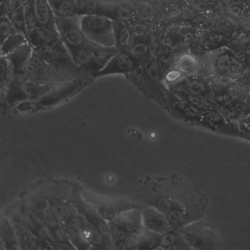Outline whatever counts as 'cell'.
<instances>
[{
  "mask_svg": "<svg viewBox=\"0 0 250 250\" xmlns=\"http://www.w3.org/2000/svg\"><path fill=\"white\" fill-rule=\"evenodd\" d=\"M131 200L142 208L157 209L176 229L201 219L208 204L197 187L175 175L148 177Z\"/></svg>",
  "mask_w": 250,
  "mask_h": 250,
  "instance_id": "cell-1",
  "label": "cell"
},
{
  "mask_svg": "<svg viewBox=\"0 0 250 250\" xmlns=\"http://www.w3.org/2000/svg\"><path fill=\"white\" fill-rule=\"evenodd\" d=\"M94 80L90 76L61 83L35 101H25L16 105L14 108L23 113H35L55 107L68 101Z\"/></svg>",
  "mask_w": 250,
  "mask_h": 250,
  "instance_id": "cell-2",
  "label": "cell"
},
{
  "mask_svg": "<svg viewBox=\"0 0 250 250\" xmlns=\"http://www.w3.org/2000/svg\"><path fill=\"white\" fill-rule=\"evenodd\" d=\"M33 49L66 82L74 81L89 76L75 62L61 40Z\"/></svg>",
  "mask_w": 250,
  "mask_h": 250,
  "instance_id": "cell-3",
  "label": "cell"
},
{
  "mask_svg": "<svg viewBox=\"0 0 250 250\" xmlns=\"http://www.w3.org/2000/svg\"><path fill=\"white\" fill-rule=\"evenodd\" d=\"M141 208L125 211L108 221L114 249L134 250L136 238L145 229Z\"/></svg>",
  "mask_w": 250,
  "mask_h": 250,
  "instance_id": "cell-4",
  "label": "cell"
},
{
  "mask_svg": "<svg viewBox=\"0 0 250 250\" xmlns=\"http://www.w3.org/2000/svg\"><path fill=\"white\" fill-rule=\"evenodd\" d=\"M119 51L116 46L106 47L96 43L69 52L83 72L91 77L102 70Z\"/></svg>",
  "mask_w": 250,
  "mask_h": 250,
  "instance_id": "cell-5",
  "label": "cell"
},
{
  "mask_svg": "<svg viewBox=\"0 0 250 250\" xmlns=\"http://www.w3.org/2000/svg\"><path fill=\"white\" fill-rule=\"evenodd\" d=\"M183 237L191 249L218 250L221 247L219 233L212 223L201 219L182 229Z\"/></svg>",
  "mask_w": 250,
  "mask_h": 250,
  "instance_id": "cell-6",
  "label": "cell"
},
{
  "mask_svg": "<svg viewBox=\"0 0 250 250\" xmlns=\"http://www.w3.org/2000/svg\"><path fill=\"white\" fill-rule=\"evenodd\" d=\"M209 62L210 69L215 75L229 80L236 81L247 69L234 50L224 46L210 51Z\"/></svg>",
  "mask_w": 250,
  "mask_h": 250,
  "instance_id": "cell-7",
  "label": "cell"
},
{
  "mask_svg": "<svg viewBox=\"0 0 250 250\" xmlns=\"http://www.w3.org/2000/svg\"><path fill=\"white\" fill-rule=\"evenodd\" d=\"M81 26L90 41L106 47L115 46L113 21L111 19L99 15H83Z\"/></svg>",
  "mask_w": 250,
  "mask_h": 250,
  "instance_id": "cell-8",
  "label": "cell"
},
{
  "mask_svg": "<svg viewBox=\"0 0 250 250\" xmlns=\"http://www.w3.org/2000/svg\"><path fill=\"white\" fill-rule=\"evenodd\" d=\"M33 51L32 46L27 42L12 53L4 56L8 61L10 78L9 85L4 100L21 84L29 81L27 64Z\"/></svg>",
  "mask_w": 250,
  "mask_h": 250,
  "instance_id": "cell-9",
  "label": "cell"
},
{
  "mask_svg": "<svg viewBox=\"0 0 250 250\" xmlns=\"http://www.w3.org/2000/svg\"><path fill=\"white\" fill-rule=\"evenodd\" d=\"M81 17L80 15L67 17L55 16L57 31L61 41L69 51L96 44L88 40L83 32Z\"/></svg>",
  "mask_w": 250,
  "mask_h": 250,
  "instance_id": "cell-10",
  "label": "cell"
},
{
  "mask_svg": "<svg viewBox=\"0 0 250 250\" xmlns=\"http://www.w3.org/2000/svg\"><path fill=\"white\" fill-rule=\"evenodd\" d=\"M27 70L29 81L39 84L66 82L34 51L27 62Z\"/></svg>",
  "mask_w": 250,
  "mask_h": 250,
  "instance_id": "cell-11",
  "label": "cell"
},
{
  "mask_svg": "<svg viewBox=\"0 0 250 250\" xmlns=\"http://www.w3.org/2000/svg\"><path fill=\"white\" fill-rule=\"evenodd\" d=\"M139 66V62L129 51H119L100 71L91 77L94 79L116 74H130Z\"/></svg>",
  "mask_w": 250,
  "mask_h": 250,
  "instance_id": "cell-12",
  "label": "cell"
},
{
  "mask_svg": "<svg viewBox=\"0 0 250 250\" xmlns=\"http://www.w3.org/2000/svg\"><path fill=\"white\" fill-rule=\"evenodd\" d=\"M141 209L143 224L146 229L163 234L172 229L165 216L157 209L146 206Z\"/></svg>",
  "mask_w": 250,
  "mask_h": 250,
  "instance_id": "cell-13",
  "label": "cell"
},
{
  "mask_svg": "<svg viewBox=\"0 0 250 250\" xmlns=\"http://www.w3.org/2000/svg\"><path fill=\"white\" fill-rule=\"evenodd\" d=\"M155 5L161 21L181 18L188 9L184 0H150Z\"/></svg>",
  "mask_w": 250,
  "mask_h": 250,
  "instance_id": "cell-14",
  "label": "cell"
},
{
  "mask_svg": "<svg viewBox=\"0 0 250 250\" xmlns=\"http://www.w3.org/2000/svg\"><path fill=\"white\" fill-rule=\"evenodd\" d=\"M133 7L137 21L153 25L161 21L155 5L149 0H127Z\"/></svg>",
  "mask_w": 250,
  "mask_h": 250,
  "instance_id": "cell-15",
  "label": "cell"
},
{
  "mask_svg": "<svg viewBox=\"0 0 250 250\" xmlns=\"http://www.w3.org/2000/svg\"><path fill=\"white\" fill-rule=\"evenodd\" d=\"M31 4L38 25L52 31H57L55 16L47 0H31Z\"/></svg>",
  "mask_w": 250,
  "mask_h": 250,
  "instance_id": "cell-16",
  "label": "cell"
},
{
  "mask_svg": "<svg viewBox=\"0 0 250 250\" xmlns=\"http://www.w3.org/2000/svg\"><path fill=\"white\" fill-rule=\"evenodd\" d=\"M78 15H99L110 18L113 0H76Z\"/></svg>",
  "mask_w": 250,
  "mask_h": 250,
  "instance_id": "cell-17",
  "label": "cell"
},
{
  "mask_svg": "<svg viewBox=\"0 0 250 250\" xmlns=\"http://www.w3.org/2000/svg\"><path fill=\"white\" fill-rule=\"evenodd\" d=\"M174 85L176 88L172 90L206 98L210 92L207 84L196 77H185Z\"/></svg>",
  "mask_w": 250,
  "mask_h": 250,
  "instance_id": "cell-18",
  "label": "cell"
},
{
  "mask_svg": "<svg viewBox=\"0 0 250 250\" xmlns=\"http://www.w3.org/2000/svg\"><path fill=\"white\" fill-rule=\"evenodd\" d=\"M115 46L120 51H128L133 40L130 24L113 21Z\"/></svg>",
  "mask_w": 250,
  "mask_h": 250,
  "instance_id": "cell-19",
  "label": "cell"
},
{
  "mask_svg": "<svg viewBox=\"0 0 250 250\" xmlns=\"http://www.w3.org/2000/svg\"><path fill=\"white\" fill-rule=\"evenodd\" d=\"M28 42L32 48L55 43L61 41L57 31L38 26L28 34Z\"/></svg>",
  "mask_w": 250,
  "mask_h": 250,
  "instance_id": "cell-20",
  "label": "cell"
},
{
  "mask_svg": "<svg viewBox=\"0 0 250 250\" xmlns=\"http://www.w3.org/2000/svg\"><path fill=\"white\" fill-rule=\"evenodd\" d=\"M159 248L165 250L191 249L183 237L182 229L173 228L161 234Z\"/></svg>",
  "mask_w": 250,
  "mask_h": 250,
  "instance_id": "cell-21",
  "label": "cell"
},
{
  "mask_svg": "<svg viewBox=\"0 0 250 250\" xmlns=\"http://www.w3.org/2000/svg\"><path fill=\"white\" fill-rule=\"evenodd\" d=\"M153 39L149 40H134L129 51L135 57L139 62L144 63L153 58V52H155Z\"/></svg>",
  "mask_w": 250,
  "mask_h": 250,
  "instance_id": "cell-22",
  "label": "cell"
},
{
  "mask_svg": "<svg viewBox=\"0 0 250 250\" xmlns=\"http://www.w3.org/2000/svg\"><path fill=\"white\" fill-rule=\"evenodd\" d=\"M47 0L55 16L67 17L78 15L76 0Z\"/></svg>",
  "mask_w": 250,
  "mask_h": 250,
  "instance_id": "cell-23",
  "label": "cell"
},
{
  "mask_svg": "<svg viewBox=\"0 0 250 250\" xmlns=\"http://www.w3.org/2000/svg\"><path fill=\"white\" fill-rule=\"evenodd\" d=\"M161 234L153 232L146 228L136 238L134 249L154 250L159 248Z\"/></svg>",
  "mask_w": 250,
  "mask_h": 250,
  "instance_id": "cell-24",
  "label": "cell"
},
{
  "mask_svg": "<svg viewBox=\"0 0 250 250\" xmlns=\"http://www.w3.org/2000/svg\"><path fill=\"white\" fill-rule=\"evenodd\" d=\"M173 63L175 68L188 74L192 72L197 68L198 61L195 55L189 51H185L174 57Z\"/></svg>",
  "mask_w": 250,
  "mask_h": 250,
  "instance_id": "cell-25",
  "label": "cell"
},
{
  "mask_svg": "<svg viewBox=\"0 0 250 250\" xmlns=\"http://www.w3.org/2000/svg\"><path fill=\"white\" fill-rule=\"evenodd\" d=\"M27 42L26 37L21 33H16L10 35L0 43V56H5L12 53Z\"/></svg>",
  "mask_w": 250,
  "mask_h": 250,
  "instance_id": "cell-26",
  "label": "cell"
},
{
  "mask_svg": "<svg viewBox=\"0 0 250 250\" xmlns=\"http://www.w3.org/2000/svg\"><path fill=\"white\" fill-rule=\"evenodd\" d=\"M172 90L175 92L178 97L188 101L200 111L206 112L215 110L213 104L207 98L188 94L177 90Z\"/></svg>",
  "mask_w": 250,
  "mask_h": 250,
  "instance_id": "cell-27",
  "label": "cell"
},
{
  "mask_svg": "<svg viewBox=\"0 0 250 250\" xmlns=\"http://www.w3.org/2000/svg\"><path fill=\"white\" fill-rule=\"evenodd\" d=\"M6 16L16 31L23 34L27 39V31L24 17V7L20 5L8 13Z\"/></svg>",
  "mask_w": 250,
  "mask_h": 250,
  "instance_id": "cell-28",
  "label": "cell"
},
{
  "mask_svg": "<svg viewBox=\"0 0 250 250\" xmlns=\"http://www.w3.org/2000/svg\"><path fill=\"white\" fill-rule=\"evenodd\" d=\"M174 109L188 119H194L199 116L200 110L186 100L179 97L174 103Z\"/></svg>",
  "mask_w": 250,
  "mask_h": 250,
  "instance_id": "cell-29",
  "label": "cell"
},
{
  "mask_svg": "<svg viewBox=\"0 0 250 250\" xmlns=\"http://www.w3.org/2000/svg\"><path fill=\"white\" fill-rule=\"evenodd\" d=\"M225 88L226 92L235 100L245 101L250 95L249 86L236 81L228 83Z\"/></svg>",
  "mask_w": 250,
  "mask_h": 250,
  "instance_id": "cell-30",
  "label": "cell"
},
{
  "mask_svg": "<svg viewBox=\"0 0 250 250\" xmlns=\"http://www.w3.org/2000/svg\"><path fill=\"white\" fill-rule=\"evenodd\" d=\"M130 24L132 31L133 39L149 40L153 39L152 31L150 29V27H152V25L139 21H136Z\"/></svg>",
  "mask_w": 250,
  "mask_h": 250,
  "instance_id": "cell-31",
  "label": "cell"
},
{
  "mask_svg": "<svg viewBox=\"0 0 250 250\" xmlns=\"http://www.w3.org/2000/svg\"><path fill=\"white\" fill-rule=\"evenodd\" d=\"M10 83L9 71L7 60L0 56V103L4 100Z\"/></svg>",
  "mask_w": 250,
  "mask_h": 250,
  "instance_id": "cell-32",
  "label": "cell"
},
{
  "mask_svg": "<svg viewBox=\"0 0 250 250\" xmlns=\"http://www.w3.org/2000/svg\"><path fill=\"white\" fill-rule=\"evenodd\" d=\"M154 49L155 55L159 65L167 66L172 62H174L175 57L173 50L158 45H154Z\"/></svg>",
  "mask_w": 250,
  "mask_h": 250,
  "instance_id": "cell-33",
  "label": "cell"
},
{
  "mask_svg": "<svg viewBox=\"0 0 250 250\" xmlns=\"http://www.w3.org/2000/svg\"><path fill=\"white\" fill-rule=\"evenodd\" d=\"M18 32L14 28L8 17L5 15L0 17V43L10 35Z\"/></svg>",
  "mask_w": 250,
  "mask_h": 250,
  "instance_id": "cell-34",
  "label": "cell"
},
{
  "mask_svg": "<svg viewBox=\"0 0 250 250\" xmlns=\"http://www.w3.org/2000/svg\"><path fill=\"white\" fill-rule=\"evenodd\" d=\"M24 17L28 37V34L32 30L39 26L38 22L31 3L24 7Z\"/></svg>",
  "mask_w": 250,
  "mask_h": 250,
  "instance_id": "cell-35",
  "label": "cell"
},
{
  "mask_svg": "<svg viewBox=\"0 0 250 250\" xmlns=\"http://www.w3.org/2000/svg\"><path fill=\"white\" fill-rule=\"evenodd\" d=\"M166 72L165 76V80L172 85L180 82L187 74L175 67Z\"/></svg>",
  "mask_w": 250,
  "mask_h": 250,
  "instance_id": "cell-36",
  "label": "cell"
},
{
  "mask_svg": "<svg viewBox=\"0 0 250 250\" xmlns=\"http://www.w3.org/2000/svg\"><path fill=\"white\" fill-rule=\"evenodd\" d=\"M20 5L19 0H1L0 4L1 16L6 15L8 13Z\"/></svg>",
  "mask_w": 250,
  "mask_h": 250,
  "instance_id": "cell-37",
  "label": "cell"
},
{
  "mask_svg": "<svg viewBox=\"0 0 250 250\" xmlns=\"http://www.w3.org/2000/svg\"><path fill=\"white\" fill-rule=\"evenodd\" d=\"M232 98L227 92H220L214 94L213 97L214 102L220 106H223L229 104Z\"/></svg>",
  "mask_w": 250,
  "mask_h": 250,
  "instance_id": "cell-38",
  "label": "cell"
},
{
  "mask_svg": "<svg viewBox=\"0 0 250 250\" xmlns=\"http://www.w3.org/2000/svg\"><path fill=\"white\" fill-rule=\"evenodd\" d=\"M42 216L45 222L49 226L54 228L58 226V222L57 219L48 208H44L42 211Z\"/></svg>",
  "mask_w": 250,
  "mask_h": 250,
  "instance_id": "cell-39",
  "label": "cell"
},
{
  "mask_svg": "<svg viewBox=\"0 0 250 250\" xmlns=\"http://www.w3.org/2000/svg\"><path fill=\"white\" fill-rule=\"evenodd\" d=\"M22 235L23 242L27 246L33 249L32 247L36 246V240L29 232L27 231L23 232V231Z\"/></svg>",
  "mask_w": 250,
  "mask_h": 250,
  "instance_id": "cell-40",
  "label": "cell"
},
{
  "mask_svg": "<svg viewBox=\"0 0 250 250\" xmlns=\"http://www.w3.org/2000/svg\"><path fill=\"white\" fill-rule=\"evenodd\" d=\"M204 117L210 122L216 123L221 120V116L215 110L205 112Z\"/></svg>",
  "mask_w": 250,
  "mask_h": 250,
  "instance_id": "cell-41",
  "label": "cell"
},
{
  "mask_svg": "<svg viewBox=\"0 0 250 250\" xmlns=\"http://www.w3.org/2000/svg\"><path fill=\"white\" fill-rule=\"evenodd\" d=\"M221 112L227 118L234 117L236 114V111L232 105L229 104L221 106Z\"/></svg>",
  "mask_w": 250,
  "mask_h": 250,
  "instance_id": "cell-42",
  "label": "cell"
},
{
  "mask_svg": "<svg viewBox=\"0 0 250 250\" xmlns=\"http://www.w3.org/2000/svg\"><path fill=\"white\" fill-rule=\"evenodd\" d=\"M232 105L237 112L244 113L247 111L249 108L247 104L244 101L235 100Z\"/></svg>",
  "mask_w": 250,
  "mask_h": 250,
  "instance_id": "cell-43",
  "label": "cell"
},
{
  "mask_svg": "<svg viewBox=\"0 0 250 250\" xmlns=\"http://www.w3.org/2000/svg\"><path fill=\"white\" fill-rule=\"evenodd\" d=\"M236 81L246 85L249 86L250 84V69H247Z\"/></svg>",
  "mask_w": 250,
  "mask_h": 250,
  "instance_id": "cell-44",
  "label": "cell"
},
{
  "mask_svg": "<svg viewBox=\"0 0 250 250\" xmlns=\"http://www.w3.org/2000/svg\"><path fill=\"white\" fill-rule=\"evenodd\" d=\"M234 0H218L216 10L221 12L226 9Z\"/></svg>",
  "mask_w": 250,
  "mask_h": 250,
  "instance_id": "cell-45",
  "label": "cell"
},
{
  "mask_svg": "<svg viewBox=\"0 0 250 250\" xmlns=\"http://www.w3.org/2000/svg\"><path fill=\"white\" fill-rule=\"evenodd\" d=\"M55 234L57 238L62 241H66L67 238L65 233L61 229H57L55 231Z\"/></svg>",
  "mask_w": 250,
  "mask_h": 250,
  "instance_id": "cell-46",
  "label": "cell"
},
{
  "mask_svg": "<svg viewBox=\"0 0 250 250\" xmlns=\"http://www.w3.org/2000/svg\"><path fill=\"white\" fill-rule=\"evenodd\" d=\"M19 1L21 5L24 7L31 2V0H19Z\"/></svg>",
  "mask_w": 250,
  "mask_h": 250,
  "instance_id": "cell-47",
  "label": "cell"
},
{
  "mask_svg": "<svg viewBox=\"0 0 250 250\" xmlns=\"http://www.w3.org/2000/svg\"><path fill=\"white\" fill-rule=\"evenodd\" d=\"M246 103L247 104L249 108H250V95L249 96L248 98L247 99Z\"/></svg>",
  "mask_w": 250,
  "mask_h": 250,
  "instance_id": "cell-48",
  "label": "cell"
},
{
  "mask_svg": "<svg viewBox=\"0 0 250 250\" xmlns=\"http://www.w3.org/2000/svg\"><path fill=\"white\" fill-rule=\"evenodd\" d=\"M250 9V0H247Z\"/></svg>",
  "mask_w": 250,
  "mask_h": 250,
  "instance_id": "cell-49",
  "label": "cell"
},
{
  "mask_svg": "<svg viewBox=\"0 0 250 250\" xmlns=\"http://www.w3.org/2000/svg\"><path fill=\"white\" fill-rule=\"evenodd\" d=\"M248 63L250 64V58H248Z\"/></svg>",
  "mask_w": 250,
  "mask_h": 250,
  "instance_id": "cell-50",
  "label": "cell"
},
{
  "mask_svg": "<svg viewBox=\"0 0 250 250\" xmlns=\"http://www.w3.org/2000/svg\"><path fill=\"white\" fill-rule=\"evenodd\" d=\"M248 120H249V123L250 124V116L249 117V118H248Z\"/></svg>",
  "mask_w": 250,
  "mask_h": 250,
  "instance_id": "cell-51",
  "label": "cell"
},
{
  "mask_svg": "<svg viewBox=\"0 0 250 250\" xmlns=\"http://www.w3.org/2000/svg\"><path fill=\"white\" fill-rule=\"evenodd\" d=\"M249 91H250V84L249 86Z\"/></svg>",
  "mask_w": 250,
  "mask_h": 250,
  "instance_id": "cell-52",
  "label": "cell"
}]
</instances>
